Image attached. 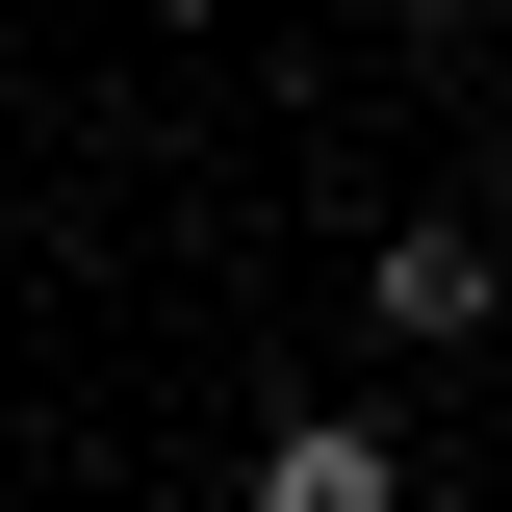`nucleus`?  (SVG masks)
Returning <instances> with one entry per match:
<instances>
[{"mask_svg": "<svg viewBox=\"0 0 512 512\" xmlns=\"http://www.w3.org/2000/svg\"><path fill=\"white\" fill-rule=\"evenodd\" d=\"M256 512H410V461H384L359 410H282V436H256Z\"/></svg>", "mask_w": 512, "mask_h": 512, "instance_id": "1", "label": "nucleus"}, {"mask_svg": "<svg viewBox=\"0 0 512 512\" xmlns=\"http://www.w3.org/2000/svg\"><path fill=\"white\" fill-rule=\"evenodd\" d=\"M487 308H512L487 231H384V333H487Z\"/></svg>", "mask_w": 512, "mask_h": 512, "instance_id": "2", "label": "nucleus"}]
</instances>
